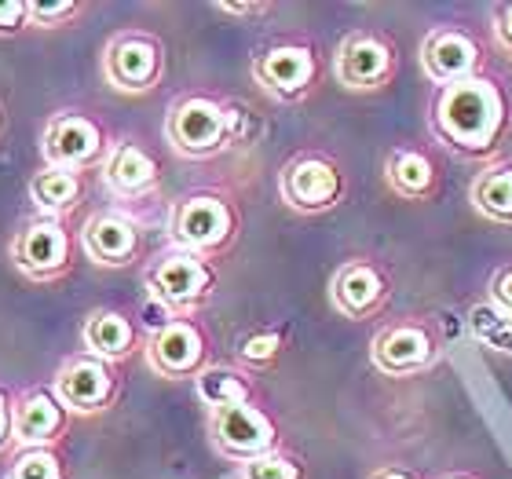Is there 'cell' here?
I'll list each match as a JSON object with an SVG mask.
<instances>
[{"mask_svg": "<svg viewBox=\"0 0 512 479\" xmlns=\"http://www.w3.org/2000/svg\"><path fill=\"white\" fill-rule=\"evenodd\" d=\"M428 128L439 147L461 161L487 165L502 158L505 139L512 132L509 88L491 70L436 88L428 103Z\"/></svg>", "mask_w": 512, "mask_h": 479, "instance_id": "1", "label": "cell"}, {"mask_svg": "<svg viewBox=\"0 0 512 479\" xmlns=\"http://www.w3.org/2000/svg\"><path fill=\"white\" fill-rule=\"evenodd\" d=\"M143 282H147V293L158 308H165L169 315H187L213 297L220 275H216L209 256L172 245L169 253L150 260Z\"/></svg>", "mask_w": 512, "mask_h": 479, "instance_id": "2", "label": "cell"}, {"mask_svg": "<svg viewBox=\"0 0 512 479\" xmlns=\"http://www.w3.org/2000/svg\"><path fill=\"white\" fill-rule=\"evenodd\" d=\"M278 194L293 213L322 216L344 202L348 176H344L341 161L326 150H300L278 172Z\"/></svg>", "mask_w": 512, "mask_h": 479, "instance_id": "3", "label": "cell"}, {"mask_svg": "<svg viewBox=\"0 0 512 479\" xmlns=\"http://www.w3.org/2000/svg\"><path fill=\"white\" fill-rule=\"evenodd\" d=\"M443 333L432 319H406L384 322L370 341V362L384 377H417V373L432 370L443 359Z\"/></svg>", "mask_w": 512, "mask_h": 479, "instance_id": "4", "label": "cell"}, {"mask_svg": "<svg viewBox=\"0 0 512 479\" xmlns=\"http://www.w3.org/2000/svg\"><path fill=\"white\" fill-rule=\"evenodd\" d=\"M169 231L176 249H191L202 256L224 253L238 235V209L224 194L194 191L176 202L169 216Z\"/></svg>", "mask_w": 512, "mask_h": 479, "instance_id": "5", "label": "cell"}, {"mask_svg": "<svg viewBox=\"0 0 512 479\" xmlns=\"http://www.w3.org/2000/svg\"><path fill=\"white\" fill-rule=\"evenodd\" d=\"M165 139L172 143L176 154L191 161L216 158L231 147V132H227V107L220 99L194 92L172 103L169 118H165Z\"/></svg>", "mask_w": 512, "mask_h": 479, "instance_id": "6", "label": "cell"}, {"mask_svg": "<svg viewBox=\"0 0 512 479\" xmlns=\"http://www.w3.org/2000/svg\"><path fill=\"white\" fill-rule=\"evenodd\" d=\"M399 74V48L381 30L344 33L333 52V77L348 92H381Z\"/></svg>", "mask_w": 512, "mask_h": 479, "instance_id": "7", "label": "cell"}, {"mask_svg": "<svg viewBox=\"0 0 512 479\" xmlns=\"http://www.w3.org/2000/svg\"><path fill=\"white\" fill-rule=\"evenodd\" d=\"M322 77L319 52L308 41H275L253 55V81L278 103H300Z\"/></svg>", "mask_w": 512, "mask_h": 479, "instance_id": "8", "label": "cell"}, {"mask_svg": "<svg viewBox=\"0 0 512 479\" xmlns=\"http://www.w3.org/2000/svg\"><path fill=\"white\" fill-rule=\"evenodd\" d=\"M209 436H213V447L224 458L238 461V465L264 458V454L278 450V443H282L275 417L267 414L260 403L209 410Z\"/></svg>", "mask_w": 512, "mask_h": 479, "instance_id": "9", "label": "cell"}, {"mask_svg": "<svg viewBox=\"0 0 512 479\" xmlns=\"http://www.w3.org/2000/svg\"><path fill=\"white\" fill-rule=\"evenodd\" d=\"M330 304L337 308V315L352 322L384 315V308L392 304V275H388V267L370 260V256L344 260L330 278Z\"/></svg>", "mask_w": 512, "mask_h": 479, "instance_id": "10", "label": "cell"}, {"mask_svg": "<svg viewBox=\"0 0 512 479\" xmlns=\"http://www.w3.org/2000/svg\"><path fill=\"white\" fill-rule=\"evenodd\" d=\"M421 70L436 88L465 81L487 70V48L472 30L465 26H436L421 41Z\"/></svg>", "mask_w": 512, "mask_h": 479, "instance_id": "11", "label": "cell"}, {"mask_svg": "<svg viewBox=\"0 0 512 479\" xmlns=\"http://www.w3.org/2000/svg\"><path fill=\"white\" fill-rule=\"evenodd\" d=\"M147 366L161 377H198L209 366V333L187 315H172L154 326L147 341Z\"/></svg>", "mask_w": 512, "mask_h": 479, "instance_id": "12", "label": "cell"}, {"mask_svg": "<svg viewBox=\"0 0 512 479\" xmlns=\"http://www.w3.org/2000/svg\"><path fill=\"white\" fill-rule=\"evenodd\" d=\"M165 74V52L161 41L150 33H121L107 44L103 55V77L110 88H118L125 96H143L154 92Z\"/></svg>", "mask_w": 512, "mask_h": 479, "instance_id": "13", "label": "cell"}, {"mask_svg": "<svg viewBox=\"0 0 512 479\" xmlns=\"http://www.w3.org/2000/svg\"><path fill=\"white\" fill-rule=\"evenodd\" d=\"M70 253H74L70 231L63 227V220H52V216L26 224L11 242V260L33 282H48V278L63 275L70 267Z\"/></svg>", "mask_w": 512, "mask_h": 479, "instance_id": "14", "label": "cell"}, {"mask_svg": "<svg viewBox=\"0 0 512 479\" xmlns=\"http://www.w3.org/2000/svg\"><path fill=\"white\" fill-rule=\"evenodd\" d=\"M44 165L81 172L107 154V136L88 114H55L41 136Z\"/></svg>", "mask_w": 512, "mask_h": 479, "instance_id": "15", "label": "cell"}, {"mask_svg": "<svg viewBox=\"0 0 512 479\" xmlns=\"http://www.w3.org/2000/svg\"><path fill=\"white\" fill-rule=\"evenodd\" d=\"M114 388H118V373L107 359H96V355H77L55 377V399L74 414H96L110 406Z\"/></svg>", "mask_w": 512, "mask_h": 479, "instance_id": "16", "label": "cell"}, {"mask_svg": "<svg viewBox=\"0 0 512 479\" xmlns=\"http://www.w3.org/2000/svg\"><path fill=\"white\" fill-rule=\"evenodd\" d=\"M384 183L403 202H432L443 191V172L436 154L417 143H399L384 158Z\"/></svg>", "mask_w": 512, "mask_h": 479, "instance_id": "17", "label": "cell"}, {"mask_svg": "<svg viewBox=\"0 0 512 479\" xmlns=\"http://www.w3.org/2000/svg\"><path fill=\"white\" fill-rule=\"evenodd\" d=\"M81 249L99 267H128L139 260V227L121 213H96L81 231Z\"/></svg>", "mask_w": 512, "mask_h": 479, "instance_id": "18", "label": "cell"}, {"mask_svg": "<svg viewBox=\"0 0 512 479\" xmlns=\"http://www.w3.org/2000/svg\"><path fill=\"white\" fill-rule=\"evenodd\" d=\"M11 428L22 447H48L66 428V406L55 399V392L37 388L11 406Z\"/></svg>", "mask_w": 512, "mask_h": 479, "instance_id": "19", "label": "cell"}, {"mask_svg": "<svg viewBox=\"0 0 512 479\" xmlns=\"http://www.w3.org/2000/svg\"><path fill=\"white\" fill-rule=\"evenodd\" d=\"M103 176H107L114 194H121V198H139V194H150L158 187L161 169L150 150H143L139 143L125 139V143H114V147L107 150Z\"/></svg>", "mask_w": 512, "mask_h": 479, "instance_id": "20", "label": "cell"}, {"mask_svg": "<svg viewBox=\"0 0 512 479\" xmlns=\"http://www.w3.org/2000/svg\"><path fill=\"white\" fill-rule=\"evenodd\" d=\"M472 209L491 224L512 227V158H494L480 165L469 187Z\"/></svg>", "mask_w": 512, "mask_h": 479, "instance_id": "21", "label": "cell"}, {"mask_svg": "<svg viewBox=\"0 0 512 479\" xmlns=\"http://www.w3.org/2000/svg\"><path fill=\"white\" fill-rule=\"evenodd\" d=\"M194 392L209 410H224V406L256 403V384L242 366H216L209 362L198 377H194Z\"/></svg>", "mask_w": 512, "mask_h": 479, "instance_id": "22", "label": "cell"}, {"mask_svg": "<svg viewBox=\"0 0 512 479\" xmlns=\"http://www.w3.org/2000/svg\"><path fill=\"white\" fill-rule=\"evenodd\" d=\"M81 337H85L88 352L96 355V359H125V355H132V348H136V326H132V319L128 315H121V311H92L85 319V330H81Z\"/></svg>", "mask_w": 512, "mask_h": 479, "instance_id": "23", "label": "cell"}, {"mask_svg": "<svg viewBox=\"0 0 512 479\" xmlns=\"http://www.w3.org/2000/svg\"><path fill=\"white\" fill-rule=\"evenodd\" d=\"M85 191V183H81V172H70V169H52V165H44L41 172H33L30 176V202L37 213L44 216H59L66 209H74L77 198Z\"/></svg>", "mask_w": 512, "mask_h": 479, "instance_id": "24", "label": "cell"}, {"mask_svg": "<svg viewBox=\"0 0 512 479\" xmlns=\"http://www.w3.org/2000/svg\"><path fill=\"white\" fill-rule=\"evenodd\" d=\"M469 333L472 341L480 344V348H487L491 355L512 359V315H505L502 308H494L487 297L469 304Z\"/></svg>", "mask_w": 512, "mask_h": 479, "instance_id": "25", "label": "cell"}, {"mask_svg": "<svg viewBox=\"0 0 512 479\" xmlns=\"http://www.w3.org/2000/svg\"><path fill=\"white\" fill-rule=\"evenodd\" d=\"M286 341H289L286 326H260V330H249L235 348L238 366L246 373L271 370V366L282 359V352H286Z\"/></svg>", "mask_w": 512, "mask_h": 479, "instance_id": "26", "label": "cell"}, {"mask_svg": "<svg viewBox=\"0 0 512 479\" xmlns=\"http://www.w3.org/2000/svg\"><path fill=\"white\" fill-rule=\"evenodd\" d=\"M242 479H308V469H304V461L297 454H286V450L278 447L264 458H253L242 465L238 472Z\"/></svg>", "mask_w": 512, "mask_h": 479, "instance_id": "27", "label": "cell"}, {"mask_svg": "<svg viewBox=\"0 0 512 479\" xmlns=\"http://www.w3.org/2000/svg\"><path fill=\"white\" fill-rule=\"evenodd\" d=\"M4 479H63V458L48 447H22Z\"/></svg>", "mask_w": 512, "mask_h": 479, "instance_id": "28", "label": "cell"}, {"mask_svg": "<svg viewBox=\"0 0 512 479\" xmlns=\"http://www.w3.org/2000/svg\"><path fill=\"white\" fill-rule=\"evenodd\" d=\"M77 11H81L77 0H30V22L33 26H44V30L77 15Z\"/></svg>", "mask_w": 512, "mask_h": 479, "instance_id": "29", "label": "cell"}, {"mask_svg": "<svg viewBox=\"0 0 512 479\" xmlns=\"http://www.w3.org/2000/svg\"><path fill=\"white\" fill-rule=\"evenodd\" d=\"M487 300L494 308H502L505 315H512V260L494 267L491 282H487Z\"/></svg>", "mask_w": 512, "mask_h": 479, "instance_id": "30", "label": "cell"}, {"mask_svg": "<svg viewBox=\"0 0 512 479\" xmlns=\"http://www.w3.org/2000/svg\"><path fill=\"white\" fill-rule=\"evenodd\" d=\"M30 22V0H0V37L19 33Z\"/></svg>", "mask_w": 512, "mask_h": 479, "instance_id": "31", "label": "cell"}, {"mask_svg": "<svg viewBox=\"0 0 512 479\" xmlns=\"http://www.w3.org/2000/svg\"><path fill=\"white\" fill-rule=\"evenodd\" d=\"M491 30H494V44H498L505 55H512V0H505V4H494Z\"/></svg>", "mask_w": 512, "mask_h": 479, "instance_id": "32", "label": "cell"}, {"mask_svg": "<svg viewBox=\"0 0 512 479\" xmlns=\"http://www.w3.org/2000/svg\"><path fill=\"white\" fill-rule=\"evenodd\" d=\"M220 15H231V19H260V15H271L275 4L267 0H231V4H213Z\"/></svg>", "mask_w": 512, "mask_h": 479, "instance_id": "33", "label": "cell"}, {"mask_svg": "<svg viewBox=\"0 0 512 479\" xmlns=\"http://www.w3.org/2000/svg\"><path fill=\"white\" fill-rule=\"evenodd\" d=\"M11 439H15V428H11V399L0 392V450H8Z\"/></svg>", "mask_w": 512, "mask_h": 479, "instance_id": "34", "label": "cell"}, {"mask_svg": "<svg viewBox=\"0 0 512 479\" xmlns=\"http://www.w3.org/2000/svg\"><path fill=\"white\" fill-rule=\"evenodd\" d=\"M366 479H421V476L414 469H406V465H377Z\"/></svg>", "mask_w": 512, "mask_h": 479, "instance_id": "35", "label": "cell"}, {"mask_svg": "<svg viewBox=\"0 0 512 479\" xmlns=\"http://www.w3.org/2000/svg\"><path fill=\"white\" fill-rule=\"evenodd\" d=\"M439 479H483V476H476V472H465V469H454V472H443Z\"/></svg>", "mask_w": 512, "mask_h": 479, "instance_id": "36", "label": "cell"}, {"mask_svg": "<svg viewBox=\"0 0 512 479\" xmlns=\"http://www.w3.org/2000/svg\"><path fill=\"white\" fill-rule=\"evenodd\" d=\"M0 132H4V107H0Z\"/></svg>", "mask_w": 512, "mask_h": 479, "instance_id": "37", "label": "cell"}]
</instances>
